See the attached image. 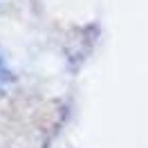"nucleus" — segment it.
Instances as JSON below:
<instances>
[{"label":"nucleus","mask_w":148,"mask_h":148,"mask_svg":"<svg viewBox=\"0 0 148 148\" xmlns=\"http://www.w3.org/2000/svg\"><path fill=\"white\" fill-rule=\"evenodd\" d=\"M7 79H9V70L5 67L2 58H0V83H2V81H7Z\"/></svg>","instance_id":"nucleus-1"}]
</instances>
